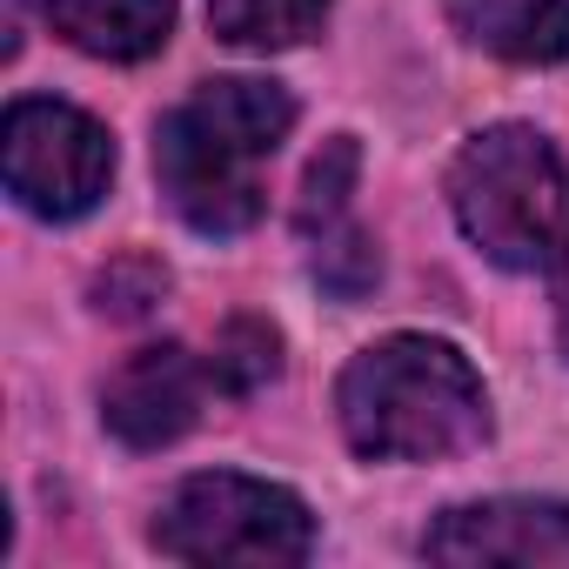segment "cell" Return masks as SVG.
<instances>
[{
  "label": "cell",
  "mask_w": 569,
  "mask_h": 569,
  "mask_svg": "<svg viewBox=\"0 0 569 569\" xmlns=\"http://www.w3.org/2000/svg\"><path fill=\"white\" fill-rule=\"evenodd\" d=\"M336 422L369 462H449L482 449L489 389L456 342L382 336L336 382Z\"/></svg>",
  "instance_id": "cell-1"
},
{
  "label": "cell",
  "mask_w": 569,
  "mask_h": 569,
  "mask_svg": "<svg viewBox=\"0 0 569 569\" xmlns=\"http://www.w3.org/2000/svg\"><path fill=\"white\" fill-rule=\"evenodd\" d=\"M449 208L469 248L496 268H549L569 248V161L522 121L482 128L449 161Z\"/></svg>",
  "instance_id": "cell-2"
},
{
  "label": "cell",
  "mask_w": 569,
  "mask_h": 569,
  "mask_svg": "<svg viewBox=\"0 0 569 569\" xmlns=\"http://www.w3.org/2000/svg\"><path fill=\"white\" fill-rule=\"evenodd\" d=\"M154 549L174 562H241V569H289L316 549V516L296 489L208 469L188 476L161 516H154Z\"/></svg>",
  "instance_id": "cell-3"
},
{
  "label": "cell",
  "mask_w": 569,
  "mask_h": 569,
  "mask_svg": "<svg viewBox=\"0 0 569 569\" xmlns=\"http://www.w3.org/2000/svg\"><path fill=\"white\" fill-rule=\"evenodd\" d=\"M0 174L28 214L81 221L114 181V134L68 101L28 94L0 121Z\"/></svg>",
  "instance_id": "cell-4"
},
{
  "label": "cell",
  "mask_w": 569,
  "mask_h": 569,
  "mask_svg": "<svg viewBox=\"0 0 569 569\" xmlns=\"http://www.w3.org/2000/svg\"><path fill=\"white\" fill-rule=\"evenodd\" d=\"M254 154H241L234 141H221L214 128H201L188 108L161 114L154 128V174L168 208L194 228V234H241L261 221V181H254Z\"/></svg>",
  "instance_id": "cell-5"
},
{
  "label": "cell",
  "mask_w": 569,
  "mask_h": 569,
  "mask_svg": "<svg viewBox=\"0 0 569 569\" xmlns=\"http://www.w3.org/2000/svg\"><path fill=\"white\" fill-rule=\"evenodd\" d=\"M214 389V369L181 349V342H154V349H134L108 389H101V422L114 442L128 449H168L181 442L194 422H201V402Z\"/></svg>",
  "instance_id": "cell-6"
},
{
  "label": "cell",
  "mask_w": 569,
  "mask_h": 569,
  "mask_svg": "<svg viewBox=\"0 0 569 569\" xmlns=\"http://www.w3.org/2000/svg\"><path fill=\"white\" fill-rule=\"evenodd\" d=\"M429 562H569V502L556 496H489L442 509V522L422 536Z\"/></svg>",
  "instance_id": "cell-7"
},
{
  "label": "cell",
  "mask_w": 569,
  "mask_h": 569,
  "mask_svg": "<svg viewBox=\"0 0 569 569\" xmlns=\"http://www.w3.org/2000/svg\"><path fill=\"white\" fill-rule=\"evenodd\" d=\"M48 28L94 61H148L174 34V0H48Z\"/></svg>",
  "instance_id": "cell-8"
},
{
  "label": "cell",
  "mask_w": 569,
  "mask_h": 569,
  "mask_svg": "<svg viewBox=\"0 0 569 569\" xmlns=\"http://www.w3.org/2000/svg\"><path fill=\"white\" fill-rule=\"evenodd\" d=\"M201 128H214L221 141H234L241 154L268 161L296 128V94L281 81H254V74H221V81H201L188 101H181Z\"/></svg>",
  "instance_id": "cell-9"
},
{
  "label": "cell",
  "mask_w": 569,
  "mask_h": 569,
  "mask_svg": "<svg viewBox=\"0 0 569 569\" xmlns=\"http://www.w3.org/2000/svg\"><path fill=\"white\" fill-rule=\"evenodd\" d=\"M456 21L502 61L522 68L569 61V0H462Z\"/></svg>",
  "instance_id": "cell-10"
},
{
  "label": "cell",
  "mask_w": 569,
  "mask_h": 569,
  "mask_svg": "<svg viewBox=\"0 0 569 569\" xmlns=\"http://www.w3.org/2000/svg\"><path fill=\"white\" fill-rule=\"evenodd\" d=\"M329 8L336 0H208V21L228 48L274 54V48H302L329 21Z\"/></svg>",
  "instance_id": "cell-11"
},
{
  "label": "cell",
  "mask_w": 569,
  "mask_h": 569,
  "mask_svg": "<svg viewBox=\"0 0 569 569\" xmlns=\"http://www.w3.org/2000/svg\"><path fill=\"white\" fill-rule=\"evenodd\" d=\"M208 369H214V389H228V396H254L261 382L281 376V336H274L261 316H234V322L221 329Z\"/></svg>",
  "instance_id": "cell-12"
},
{
  "label": "cell",
  "mask_w": 569,
  "mask_h": 569,
  "mask_svg": "<svg viewBox=\"0 0 569 569\" xmlns=\"http://www.w3.org/2000/svg\"><path fill=\"white\" fill-rule=\"evenodd\" d=\"M356 168H362L356 141L336 134V141L309 161V181H302V208H296V221H302V228H336V221H342V201H349V188H356Z\"/></svg>",
  "instance_id": "cell-13"
},
{
  "label": "cell",
  "mask_w": 569,
  "mask_h": 569,
  "mask_svg": "<svg viewBox=\"0 0 569 569\" xmlns=\"http://www.w3.org/2000/svg\"><path fill=\"white\" fill-rule=\"evenodd\" d=\"M316 274H322V289H336V296H362L369 281L382 274V254L369 248V234H356V228H322V248H316Z\"/></svg>",
  "instance_id": "cell-14"
},
{
  "label": "cell",
  "mask_w": 569,
  "mask_h": 569,
  "mask_svg": "<svg viewBox=\"0 0 569 569\" xmlns=\"http://www.w3.org/2000/svg\"><path fill=\"white\" fill-rule=\"evenodd\" d=\"M549 281H556V342H562V362H569V248L549 261Z\"/></svg>",
  "instance_id": "cell-15"
}]
</instances>
